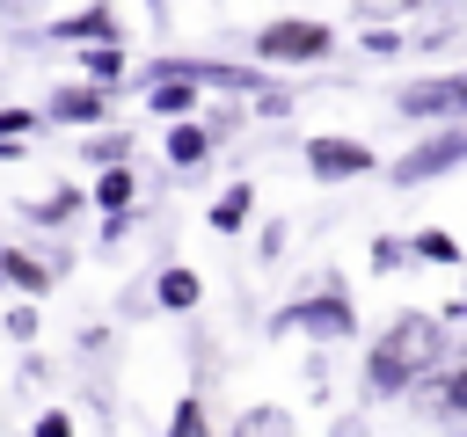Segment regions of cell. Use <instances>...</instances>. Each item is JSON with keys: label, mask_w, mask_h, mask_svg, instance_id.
Listing matches in <instances>:
<instances>
[{"label": "cell", "mask_w": 467, "mask_h": 437, "mask_svg": "<svg viewBox=\"0 0 467 437\" xmlns=\"http://www.w3.org/2000/svg\"><path fill=\"white\" fill-rule=\"evenodd\" d=\"M248 102H255L263 117H285V109H292V87H263V95H248Z\"/></svg>", "instance_id": "484cf974"}, {"label": "cell", "mask_w": 467, "mask_h": 437, "mask_svg": "<svg viewBox=\"0 0 467 437\" xmlns=\"http://www.w3.org/2000/svg\"><path fill=\"white\" fill-rule=\"evenodd\" d=\"M452 168H467V124H438V131H423L387 175H394V189H423V182H438V175H452Z\"/></svg>", "instance_id": "8992f818"}, {"label": "cell", "mask_w": 467, "mask_h": 437, "mask_svg": "<svg viewBox=\"0 0 467 437\" xmlns=\"http://www.w3.org/2000/svg\"><path fill=\"white\" fill-rule=\"evenodd\" d=\"M299 160H306L314 182H365V175H379V153L365 138H350V131H314L299 146Z\"/></svg>", "instance_id": "52a82bcc"}, {"label": "cell", "mask_w": 467, "mask_h": 437, "mask_svg": "<svg viewBox=\"0 0 467 437\" xmlns=\"http://www.w3.org/2000/svg\"><path fill=\"white\" fill-rule=\"evenodd\" d=\"M0 277H7L15 291H29V299H44L58 269H51V262H44L36 248H0Z\"/></svg>", "instance_id": "5bb4252c"}, {"label": "cell", "mask_w": 467, "mask_h": 437, "mask_svg": "<svg viewBox=\"0 0 467 437\" xmlns=\"http://www.w3.org/2000/svg\"><path fill=\"white\" fill-rule=\"evenodd\" d=\"M80 153H88V168H124V160H131V131L95 124V138H80Z\"/></svg>", "instance_id": "ffe728a7"}, {"label": "cell", "mask_w": 467, "mask_h": 437, "mask_svg": "<svg viewBox=\"0 0 467 437\" xmlns=\"http://www.w3.org/2000/svg\"><path fill=\"white\" fill-rule=\"evenodd\" d=\"M328 51H336V29L321 15H277V22L255 29V58L263 66H285V73L292 66H321Z\"/></svg>", "instance_id": "277c9868"}, {"label": "cell", "mask_w": 467, "mask_h": 437, "mask_svg": "<svg viewBox=\"0 0 467 437\" xmlns=\"http://www.w3.org/2000/svg\"><path fill=\"white\" fill-rule=\"evenodd\" d=\"M409 408L423 415V422H438V430H460L467 437V342H452L416 386H409Z\"/></svg>", "instance_id": "3957f363"}, {"label": "cell", "mask_w": 467, "mask_h": 437, "mask_svg": "<svg viewBox=\"0 0 467 437\" xmlns=\"http://www.w3.org/2000/svg\"><path fill=\"white\" fill-rule=\"evenodd\" d=\"M394 109H401L409 124H467V66L401 80V87H394Z\"/></svg>", "instance_id": "5b68a950"}, {"label": "cell", "mask_w": 467, "mask_h": 437, "mask_svg": "<svg viewBox=\"0 0 467 437\" xmlns=\"http://www.w3.org/2000/svg\"><path fill=\"white\" fill-rule=\"evenodd\" d=\"M139 95H146V117H161V124L204 109V87L197 80H139Z\"/></svg>", "instance_id": "8fae6325"}, {"label": "cell", "mask_w": 467, "mask_h": 437, "mask_svg": "<svg viewBox=\"0 0 467 437\" xmlns=\"http://www.w3.org/2000/svg\"><path fill=\"white\" fill-rule=\"evenodd\" d=\"M328 437H365V415H343V422H336Z\"/></svg>", "instance_id": "f1b7e54d"}, {"label": "cell", "mask_w": 467, "mask_h": 437, "mask_svg": "<svg viewBox=\"0 0 467 437\" xmlns=\"http://www.w3.org/2000/svg\"><path fill=\"white\" fill-rule=\"evenodd\" d=\"M234 437H299V430H292V408L263 401V408H241L234 415Z\"/></svg>", "instance_id": "ac0fdd59"}, {"label": "cell", "mask_w": 467, "mask_h": 437, "mask_svg": "<svg viewBox=\"0 0 467 437\" xmlns=\"http://www.w3.org/2000/svg\"><path fill=\"white\" fill-rule=\"evenodd\" d=\"M153 306H161V313H197V306H204V277H197L190 262H168V269L153 277Z\"/></svg>", "instance_id": "4fadbf2b"}, {"label": "cell", "mask_w": 467, "mask_h": 437, "mask_svg": "<svg viewBox=\"0 0 467 437\" xmlns=\"http://www.w3.org/2000/svg\"><path fill=\"white\" fill-rule=\"evenodd\" d=\"M146 15H153V22H161V15H168V0H146Z\"/></svg>", "instance_id": "f546056e"}, {"label": "cell", "mask_w": 467, "mask_h": 437, "mask_svg": "<svg viewBox=\"0 0 467 437\" xmlns=\"http://www.w3.org/2000/svg\"><path fill=\"white\" fill-rule=\"evenodd\" d=\"M365 262H372V269H379V277H394V269H409V262H416V255H409V240H401V233H379V240H372V255H365Z\"/></svg>", "instance_id": "603a6c76"}, {"label": "cell", "mask_w": 467, "mask_h": 437, "mask_svg": "<svg viewBox=\"0 0 467 437\" xmlns=\"http://www.w3.org/2000/svg\"><path fill=\"white\" fill-rule=\"evenodd\" d=\"M445 350H452L445 313H423V306L394 313V320L372 335V350H365V371H358L365 401H409V386H416V379H423Z\"/></svg>", "instance_id": "6da1fadb"}, {"label": "cell", "mask_w": 467, "mask_h": 437, "mask_svg": "<svg viewBox=\"0 0 467 437\" xmlns=\"http://www.w3.org/2000/svg\"><path fill=\"white\" fill-rule=\"evenodd\" d=\"M36 437H73V415H66V408H44V415H36Z\"/></svg>", "instance_id": "4316f807"}, {"label": "cell", "mask_w": 467, "mask_h": 437, "mask_svg": "<svg viewBox=\"0 0 467 437\" xmlns=\"http://www.w3.org/2000/svg\"><path fill=\"white\" fill-rule=\"evenodd\" d=\"M22 437H36V430H22Z\"/></svg>", "instance_id": "4dcf8cb0"}, {"label": "cell", "mask_w": 467, "mask_h": 437, "mask_svg": "<svg viewBox=\"0 0 467 437\" xmlns=\"http://www.w3.org/2000/svg\"><path fill=\"white\" fill-rule=\"evenodd\" d=\"M409 255L431 262V269H467V248H460L452 226H423V233H409Z\"/></svg>", "instance_id": "2e32d148"}, {"label": "cell", "mask_w": 467, "mask_h": 437, "mask_svg": "<svg viewBox=\"0 0 467 437\" xmlns=\"http://www.w3.org/2000/svg\"><path fill=\"white\" fill-rule=\"evenodd\" d=\"M88 211H139V168L124 160V168H95V182H88Z\"/></svg>", "instance_id": "7c38bea8"}, {"label": "cell", "mask_w": 467, "mask_h": 437, "mask_svg": "<svg viewBox=\"0 0 467 437\" xmlns=\"http://www.w3.org/2000/svg\"><path fill=\"white\" fill-rule=\"evenodd\" d=\"M44 124H51L44 102H36V109H29V102H0V146H7V138H36Z\"/></svg>", "instance_id": "44dd1931"}, {"label": "cell", "mask_w": 467, "mask_h": 437, "mask_svg": "<svg viewBox=\"0 0 467 437\" xmlns=\"http://www.w3.org/2000/svg\"><path fill=\"white\" fill-rule=\"evenodd\" d=\"M44 36H51V44H73V51H88V44H124V22H117V7H109V0H88L80 15H58Z\"/></svg>", "instance_id": "30bf717a"}, {"label": "cell", "mask_w": 467, "mask_h": 437, "mask_svg": "<svg viewBox=\"0 0 467 437\" xmlns=\"http://www.w3.org/2000/svg\"><path fill=\"white\" fill-rule=\"evenodd\" d=\"M124 73H131V51H124V44H88V51H80V80L124 87Z\"/></svg>", "instance_id": "e0dca14e"}, {"label": "cell", "mask_w": 467, "mask_h": 437, "mask_svg": "<svg viewBox=\"0 0 467 437\" xmlns=\"http://www.w3.org/2000/svg\"><path fill=\"white\" fill-rule=\"evenodd\" d=\"M292 328H299L314 350H328V342H350V335H358V306H350L343 277H321V291L292 299V306L270 320V335H292Z\"/></svg>", "instance_id": "7a4b0ae2"}, {"label": "cell", "mask_w": 467, "mask_h": 437, "mask_svg": "<svg viewBox=\"0 0 467 437\" xmlns=\"http://www.w3.org/2000/svg\"><path fill=\"white\" fill-rule=\"evenodd\" d=\"M168 437H204V393H197V386L168 408Z\"/></svg>", "instance_id": "7402d4cb"}, {"label": "cell", "mask_w": 467, "mask_h": 437, "mask_svg": "<svg viewBox=\"0 0 467 437\" xmlns=\"http://www.w3.org/2000/svg\"><path fill=\"white\" fill-rule=\"evenodd\" d=\"M0 328H7L15 342H36V328H44V313H36V299H29V306H0Z\"/></svg>", "instance_id": "cb8c5ba5"}, {"label": "cell", "mask_w": 467, "mask_h": 437, "mask_svg": "<svg viewBox=\"0 0 467 437\" xmlns=\"http://www.w3.org/2000/svg\"><path fill=\"white\" fill-rule=\"evenodd\" d=\"M109 95H117V87H95V80H58V87L44 95V117H51L58 131H95V124H109Z\"/></svg>", "instance_id": "ba28073f"}, {"label": "cell", "mask_w": 467, "mask_h": 437, "mask_svg": "<svg viewBox=\"0 0 467 437\" xmlns=\"http://www.w3.org/2000/svg\"><path fill=\"white\" fill-rule=\"evenodd\" d=\"M248 218H255V182H226V189L212 197V211H204L212 233H241Z\"/></svg>", "instance_id": "9a60e30c"}, {"label": "cell", "mask_w": 467, "mask_h": 437, "mask_svg": "<svg viewBox=\"0 0 467 437\" xmlns=\"http://www.w3.org/2000/svg\"><path fill=\"white\" fill-rule=\"evenodd\" d=\"M219 146H226V124H204V117H175V124L161 131V160H168V168H182V175H190V168H204Z\"/></svg>", "instance_id": "9c48e42d"}, {"label": "cell", "mask_w": 467, "mask_h": 437, "mask_svg": "<svg viewBox=\"0 0 467 437\" xmlns=\"http://www.w3.org/2000/svg\"><path fill=\"white\" fill-rule=\"evenodd\" d=\"M365 51H372V58H387V51H401V29H379V22H372V29H365Z\"/></svg>", "instance_id": "d4e9b609"}, {"label": "cell", "mask_w": 467, "mask_h": 437, "mask_svg": "<svg viewBox=\"0 0 467 437\" xmlns=\"http://www.w3.org/2000/svg\"><path fill=\"white\" fill-rule=\"evenodd\" d=\"M255 248H263V262H270V255H277V248H285V218H270V226H263V240H255Z\"/></svg>", "instance_id": "83f0119b"}, {"label": "cell", "mask_w": 467, "mask_h": 437, "mask_svg": "<svg viewBox=\"0 0 467 437\" xmlns=\"http://www.w3.org/2000/svg\"><path fill=\"white\" fill-rule=\"evenodd\" d=\"M73 211H88V189H51V197L22 204V218H29V226H66Z\"/></svg>", "instance_id": "d6986e66"}]
</instances>
